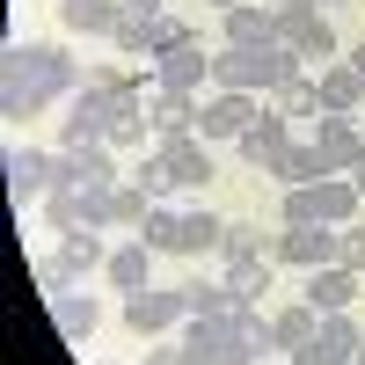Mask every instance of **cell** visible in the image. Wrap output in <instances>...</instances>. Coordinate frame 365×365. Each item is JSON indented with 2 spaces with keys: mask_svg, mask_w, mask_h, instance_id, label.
Instances as JSON below:
<instances>
[{
  "mask_svg": "<svg viewBox=\"0 0 365 365\" xmlns=\"http://www.w3.org/2000/svg\"><path fill=\"white\" fill-rule=\"evenodd\" d=\"M81 81H88V66L58 37L8 44V58H0V110H8L15 125H29V117H44V110H66L81 96Z\"/></svg>",
  "mask_w": 365,
  "mask_h": 365,
  "instance_id": "cell-1",
  "label": "cell"
},
{
  "mask_svg": "<svg viewBox=\"0 0 365 365\" xmlns=\"http://www.w3.org/2000/svg\"><path fill=\"white\" fill-rule=\"evenodd\" d=\"M292 73H307V58H299L292 44H227V51H212V88H227V96H270L278 81Z\"/></svg>",
  "mask_w": 365,
  "mask_h": 365,
  "instance_id": "cell-2",
  "label": "cell"
},
{
  "mask_svg": "<svg viewBox=\"0 0 365 365\" xmlns=\"http://www.w3.org/2000/svg\"><path fill=\"white\" fill-rule=\"evenodd\" d=\"M358 212H365L358 182H351V175H322V182H292L285 205H278V220H285V227H307V220H322V227H351Z\"/></svg>",
  "mask_w": 365,
  "mask_h": 365,
  "instance_id": "cell-3",
  "label": "cell"
},
{
  "mask_svg": "<svg viewBox=\"0 0 365 365\" xmlns=\"http://www.w3.org/2000/svg\"><path fill=\"white\" fill-rule=\"evenodd\" d=\"M270 29H278V44H292L299 58H307V73H322L329 58H344L336 29H329V15L314 8V0H270Z\"/></svg>",
  "mask_w": 365,
  "mask_h": 365,
  "instance_id": "cell-4",
  "label": "cell"
},
{
  "mask_svg": "<svg viewBox=\"0 0 365 365\" xmlns=\"http://www.w3.org/2000/svg\"><path fill=\"white\" fill-rule=\"evenodd\" d=\"M103 263H110L103 234H96V227H73V234H58V249H51V256L29 263V278L44 285V299H58V292H73L88 270H103Z\"/></svg>",
  "mask_w": 365,
  "mask_h": 365,
  "instance_id": "cell-5",
  "label": "cell"
},
{
  "mask_svg": "<svg viewBox=\"0 0 365 365\" xmlns=\"http://www.w3.org/2000/svg\"><path fill=\"white\" fill-rule=\"evenodd\" d=\"M182 322H190V299H182V285L125 292V329H132V336H175Z\"/></svg>",
  "mask_w": 365,
  "mask_h": 365,
  "instance_id": "cell-6",
  "label": "cell"
},
{
  "mask_svg": "<svg viewBox=\"0 0 365 365\" xmlns=\"http://www.w3.org/2000/svg\"><path fill=\"white\" fill-rule=\"evenodd\" d=\"M117 161H125V154L103 146V139L58 146V182H66V190H117V182H125V168H117Z\"/></svg>",
  "mask_w": 365,
  "mask_h": 365,
  "instance_id": "cell-7",
  "label": "cell"
},
{
  "mask_svg": "<svg viewBox=\"0 0 365 365\" xmlns=\"http://www.w3.org/2000/svg\"><path fill=\"white\" fill-rule=\"evenodd\" d=\"M8 190H15L22 212L44 205L58 190V146H8Z\"/></svg>",
  "mask_w": 365,
  "mask_h": 365,
  "instance_id": "cell-8",
  "label": "cell"
},
{
  "mask_svg": "<svg viewBox=\"0 0 365 365\" xmlns=\"http://www.w3.org/2000/svg\"><path fill=\"white\" fill-rule=\"evenodd\" d=\"M175 336H182V358L190 365H249L241 344H234V314H190Z\"/></svg>",
  "mask_w": 365,
  "mask_h": 365,
  "instance_id": "cell-9",
  "label": "cell"
},
{
  "mask_svg": "<svg viewBox=\"0 0 365 365\" xmlns=\"http://www.w3.org/2000/svg\"><path fill=\"white\" fill-rule=\"evenodd\" d=\"M285 146H292V117H278V110L263 103V117H256V125L234 139V154H241V168H249V175H278Z\"/></svg>",
  "mask_w": 365,
  "mask_h": 365,
  "instance_id": "cell-10",
  "label": "cell"
},
{
  "mask_svg": "<svg viewBox=\"0 0 365 365\" xmlns=\"http://www.w3.org/2000/svg\"><path fill=\"white\" fill-rule=\"evenodd\" d=\"M110 88H88L81 81V96L66 103V117H58V146H88V139H110Z\"/></svg>",
  "mask_w": 365,
  "mask_h": 365,
  "instance_id": "cell-11",
  "label": "cell"
},
{
  "mask_svg": "<svg viewBox=\"0 0 365 365\" xmlns=\"http://www.w3.org/2000/svg\"><path fill=\"white\" fill-rule=\"evenodd\" d=\"M256 117H263L256 96H227V88H212V96L197 103V139H241Z\"/></svg>",
  "mask_w": 365,
  "mask_h": 365,
  "instance_id": "cell-12",
  "label": "cell"
},
{
  "mask_svg": "<svg viewBox=\"0 0 365 365\" xmlns=\"http://www.w3.org/2000/svg\"><path fill=\"white\" fill-rule=\"evenodd\" d=\"M314 154L336 168V175H351L358 161H365V125L358 117H336V110H322L314 117Z\"/></svg>",
  "mask_w": 365,
  "mask_h": 365,
  "instance_id": "cell-13",
  "label": "cell"
},
{
  "mask_svg": "<svg viewBox=\"0 0 365 365\" xmlns=\"http://www.w3.org/2000/svg\"><path fill=\"white\" fill-rule=\"evenodd\" d=\"M358 336H365V329H358V314H351V307H336V314H322L314 344L299 351L292 365H351V358H358Z\"/></svg>",
  "mask_w": 365,
  "mask_h": 365,
  "instance_id": "cell-14",
  "label": "cell"
},
{
  "mask_svg": "<svg viewBox=\"0 0 365 365\" xmlns=\"http://www.w3.org/2000/svg\"><path fill=\"white\" fill-rule=\"evenodd\" d=\"M336 234H344V227H322V220H307V227H285V234H278V256H270V263L322 270V263H336Z\"/></svg>",
  "mask_w": 365,
  "mask_h": 365,
  "instance_id": "cell-15",
  "label": "cell"
},
{
  "mask_svg": "<svg viewBox=\"0 0 365 365\" xmlns=\"http://www.w3.org/2000/svg\"><path fill=\"white\" fill-rule=\"evenodd\" d=\"M154 81L161 88H212V51H205V37H190V44H168L161 58H154Z\"/></svg>",
  "mask_w": 365,
  "mask_h": 365,
  "instance_id": "cell-16",
  "label": "cell"
},
{
  "mask_svg": "<svg viewBox=\"0 0 365 365\" xmlns=\"http://www.w3.org/2000/svg\"><path fill=\"white\" fill-rule=\"evenodd\" d=\"M154 146H161L168 168H175V190H205V182H212V154H205L197 132H161Z\"/></svg>",
  "mask_w": 365,
  "mask_h": 365,
  "instance_id": "cell-17",
  "label": "cell"
},
{
  "mask_svg": "<svg viewBox=\"0 0 365 365\" xmlns=\"http://www.w3.org/2000/svg\"><path fill=\"white\" fill-rule=\"evenodd\" d=\"M314 88H322V110H336V117L365 110V73L351 66V58H329V66L314 73Z\"/></svg>",
  "mask_w": 365,
  "mask_h": 365,
  "instance_id": "cell-18",
  "label": "cell"
},
{
  "mask_svg": "<svg viewBox=\"0 0 365 365\" xmlns=\"http://www.w3.org/2000/svg\"><path fill=\"white\" fill-rule=\"evenodd\" d=\"M103 285H110V292H146V285H154V249H146L139 234L125 241V249H110V263H103Z\"/></svg>",
  "mask_w": 365,
  "mask_h": 365,
  "instance_id": "cell-19",
  "label": "cell"
},
{
  "mask_svg": "<svg viewBox=\"0 0 365 365\" xmlns=\"http://www.w3.org/2000/svg\"><path fill=\"white\" fill-rule=\"evenodd\" d=\"M51 322H58V336H66V344H88V336L103 329V299L73 285V292H58V299H51Z\"/></svg>",
  "mask_w": 365,
  "mask_h": 365,
  "instance_id": "cell-20",
  "label": "cell"
},
{
  "mask_svg": "<svg viewBox=\"0 0 365 365\" xmlns=\"http://www.w3.org/2000/svg\"><path fill=\"white\" fill-rule=\"evenodd\" d=\"M278 256V234H263L256 220H227V234H220V270L227 263H270Z\"/></svg>",
  "mask_w": 365,
  "mask_h": 365,
  "instance_id": "cell-21",
  "label": "cell"
},
{
  "mask_svg": "<svg viewBox=\"0 0 365 365\" xmlns=\"http://www.w3.org/2000/svg\"><path fill=\"white\" fill-rule=\"evenodd\" d=\"M117 22H125L117 0H58V29L66 37H110Z\"/></svg>",
  "mask_w": 365,
  "mask_h": 365,
  "instance_id": "cell-22",
  "label": "cell"
},
{
  "mask_svg": "<svg viewBox=\"0 0 365 365\" xmlns=\"http://www.w3.org/2000/svg\"><path fill=\"white\" fill-rule=\"evenodd\" d=\"M365 292V278L358 270H344V263H322V270H307V299L322 314H336V307H351V299Z\"/></svg>",
  "mask_w": 365,
  "mask_h": 365,
  "instance_id": "cell-23",
  "label": "cell"
},
{
  "mask_svg": "<svg viewBox=\"0 0 365 365\" xmlns=\"http://www.w3.org/2000/svg\"><path fill=\"white\" fill-rule=\"evenodd\" d=\"M197 103H205V96H190V88H161V81H154V96H146L154 132H197Z\"/></svg>",
  "mask_w": 365,
  "mask_h": 365,
  "instance_id": "cell-24",
  "label": "cell"
},
{
  "mask_svg": "<svg viewBox=\"0 0 365 365\" xmlns=\"http://www.w3.org/2000/svg\"><path fill=\"white\" fill-rule=\"evenodd\" d=\"M270 329H278V351L299 358V351L314 344V329H322V307H314V299H292L285 314H270Z\"/></svg>",
  "mask_w": 365,
  "mask_h": 365,
  "instance_id": "cell-25",
  "label": "cell"
},
{
  "mask_svg": "<svg viewBox=\"0 0 365 365\" xmlns=\"http://www.w3.org/2000/svg\"><path fill=\"white\" fill-rule=\"evenodd\" d=\"M234 344H241V358H249V365H270V358H285V351H278V329H270L256 307H234Z\"/></svg>",
  "mask_w": 365,
  "mask_h": 365,
  "instance_id": "cell-26",
  "label": "cell"
},
{
  "mask_svg": "<svg viewBox=\"0 0 365 365\" xmlns=\"http://www.w3.org/2000/svg\"><path fill=\"white\" fill-rule=\"evenodd\" d=\"M220 234H227V220H220V212L182 205V249H175V256H220Z\"/></svg>",
  "mask_w": 365,
  "mask_h": 365,
  "instance_id": "cell-27",
  "label": "cell"
},
{
  "mask_svg": "<svg viewBox=\"0 0 365 365\" xmlns=\"http://www.w3.org/2000/svg\"><path fill=\"white\" fill-rule=\"evenodd\" d=\"M139 241H146V249H154V256H175V249H182V205H175V197H161L154 212H146Z\"/></svg>",
  "mask_w": 365,
  "mask_h": 365,
  "instance_id": "cell-28",
  "label": "cell"
},
{
  "mask_svg": "<svg viewBox=\"0 0 365 365\" xmlns=\"http://www.w3.org/2000/svg\"><path fill=\"white\" fill-rule=\"evenodd\" d=\"M125 182H139V190L146 197H175V168H168V154H161V146H146V154H132V168H125Z\"/></svg>",
  "mask_w": 365,
  "mask_h": 365,
  "instance_id": "cell-29",
  "label": "cell"
},
{
  "mask_svg": "<svg viewBox=\"0 0 365 365\" xmlns=\"http://www.w3.org/2000/svg\"><path fill=\"white\" fill-rule=\"evenodd\" d=\"M270 110H278V117H322V88H314V73L278 81V88H270Z\"/></svg>",
  "mask_w": 365,
  "mask_h": 365,
  "instance_id": "cell-30",
  "label": "cell"
},
{
  "mask_svg": "<svg viewBox=\"0 0 365 365\" xmlns=\"http://www.w3.org/2000/svg\"><path fill=\"white\" fill-rule=\"evenodd\" d=\"M220 37H227V44H270L278 29H270V8L249 0V8H227V15H220Z\"/></svg>",
  "mask_w": 365,
  "mask_h": 365,
  "instance_id": "cell-31",
  "label": "cell"
},
{
  "mask_svg": "<svg viewBox=\"0 0 365 365\" xmlns=\"http://www.w3.org/2000/svg\"><path fill=\"white\" fill-rule=\"evenodd\" d=\"M322 175H336V168L314 154V139H292V146H285V161H278V182L292 190V182H322Z\"/></svg>",
  "mask_w": 365,
  "mask_h": 365,
  "instance_id": "cell-32",
  "label": "cell"
},
{
  "mask_svg": "<svg viewBox=\"0 0 365 365\" xmlns=\"http://www.w3.org/2000/svg\"><path fill=\"white\" fill-rule=\"evenodd\" d=\"M37 212H44V227H51V234H73V227H88V197H81V190H66V182H58V190H51Z\"/></svg>",
  "mask_w": 365,
  "mask_h": 365,
  "instance_id": "cell-33",
  "label": "cell"
},
{
  "mask_svg": "<svg viewBox=\"0 0 365 365\" xmlns=\"http://www.w3.org/2000/svg\"><path fill=\"white\" fill-rule=\"evenodd\" d=\"M110 44L125 51V58H154V51H161V22H139V15H125V22L110 29Z\"/></svg>",
  "mask_w": 365,
  "mask_h": 365,
  "instance_id": "cell-34",
  "label": "cell"
},
{
  "mask_svg": "<svg viewBox=\"0 0 365 365\" xmlns=\"http://www.w3.org/2000/svg\"><path fill=\"white\" fill-rule=\"evenodd\" d=\"M220 278H227V292H234V307H256V299L270 292V263H227Z\"/></svg>",
  "mask_w": 365,
  "mask_h": 365,
  "instance_id": "cell-35",
  "label": "cell"
},
{
  "mask_svg": "<svg viewBox=\"0 0 365 365\" xmlns=\"http://www.w3.org/2000/svg\"><path fill=\"white\" fill-rule=\"evenodd\" d=\"M146 212H154V197H146L139 190V182H117V190H110V227H146Z\"/></svg>",
  "mask_w": 365,
  "mask_h": 365,
  "instance_id": "cell-36",
  "label": "cell"
},
{
  "mask_svg": "<svg viewBox=\"0 0 365 365\" xmlns=\"http://www.w3.org/2000/svg\"><path fill=\"white\" fill-rule=\"evenodd\" d=\"M182 299H190V314H234L227 278H190V285H182Z\"/></svg>",
  "mask_w": 365,
  "mask_h": 365,
  "instance_id": "cell-37",
  "label": "cell"
},
{
  "mask_svg": "<svg viewBox=\"0 0 365 365\" xmlns=\"http://www.w3.org/2000/svg\"><path fill=\"white\" fill-rule=\"evenodd\" d=\"M336 263H344V270H358V278H365V220H351V227L336 234Z\"/></svg>",
  "mask_w": 365,
  "mask_h": 365,
  "instance_id": "cell-38",
  "label": "cell"
},
{
  "mask_svg": "<svg viewBox=\"0 0 365 365\" xmlns=\"http://www.w3.org/2000/svg\"><path fill=\"white\" fill-rule=\"evenodd\" d=\"M139 365H190V358H182V336H146Z\"/></svg>",
  "mask_w": 365,
  "mask_h": 365,
  "instance_id": "cell-39",
  "label": "cell"
},
{
  "mask_svg": "<svg viewBox=\"0 0 365 365\" xmlns=\"http://www.w3.org/2000/svg\"><path fill=\"white\" fill-rule=\"evenodd\" d=\"M125 15H139V22H161V0H117Z\"/></svg>",
  "mask_w": 365,
  "mask_h": 365,
  "instance_id": "cell-40",
  "label": "cell"
},
{
  "mask_svg": "<svg viewBox=\"0 0 365 365\" xmlns=\"http://www.w3.org/2000/svg\"><path fill=\"white\" fill-rule=\"evenodd\" d=\"M344 58H351V66H358V73H365V37H358V44H351V51H344Z\"/></svg>",
  "mask_w": 365,
  "mask_h": 365,
  "instance_id": "cell-41",
  "label": "cell"
},
{
  "mask_svg": "<svg viewBox=\"0 0 365 365\" xmlns=\"http://www.w3.org/2000/svg\"><path fill=\"white\" fill-rule=\"evenodd\" d=\"M351 182H358V197H365V161H358V168H351Z\"/></svg>",
  "mask_w": 365,
  "mask_h": 365,
  "instance_id": "cell-42",
  "label": "cell"
},
{
  "mask_svg": "<svg viewBox=\"0 0 365 365\" xmlns=\"http://www.w3.org/2000/svg\"><path fill=\"white\" fill-rule=\"evenodd\" d=\"M212 8H220V15H227V8H249V0H212Z\"/></svg>",
  "mask_w": 365,
  "mask_h": 365,
  "instance_id": "cell-43",
  "label": "cell"
},
{
  "mask_svg": "<svg viewBox=\"0 0 365 365\" xmlns=\"http://www.w3.org/2000/svg\"><path fill=\"white\" fill-rule=\"evenodd\" d=\"M351 365H365V336H358V358H351Z\"/></svg>",
  "mask_w": 365,
  "mask_h": 365,
  "instance_id": "cell-44",
  "label": "cell"
},
{
  "mask_svg": "<svg viewBox=\"0 0 365 365\" xmlns=\"http://www.w3.org/2000/svg\"><path fill=\"white\" fill-rule=\"evenodd\" d=\"M314 8H344V0H314Z\"/></svg>",
  "mask_w": 365,
  "mask_h": 365,
  "instance_id": "cell-45",
  "label": "cell"
}]
</instances>
